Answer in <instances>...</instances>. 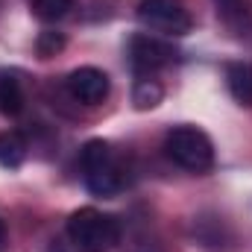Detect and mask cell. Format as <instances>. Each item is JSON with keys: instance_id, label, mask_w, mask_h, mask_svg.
<instances>
[{"instance_id": "obj_11", "label": "cell", "mask_w": 252, "mask_h": 252, "mask_svg": "<svg viewBox=\"0 0 252 252\" xmlns=\"http://www.w3.org/2000/svg\"><path fill=\"white\" fill-rule=\"evenodd\" d=\"M27 158V141L18 132H3L0 135V164L3 167H21Z\"/></svg>"}, {"instance_id": "obj_3", "label": "cell", "mask_w": 252, "mask_h": 252, "mask_svg": "<svg viewBox=\"0 0 252 252\" xmlns=\"http://www.w3.org/2000/svg\"><path fill=\"white\" fill-rule=\"evenodd\" d=\"M82 170H85V185L94 196H115L121 190V170L115 164L112 147L106 141H88L82 147Z\"/></svg>"}, {"instance_id": "obj_9", "label": "cell", "mask_w": 252, "mask_h": 252, "mask_svg": "<svg viewBox=\"0 0 252 252\" xmlns=\"http://www.w3.org/2000/svg\"><path fill=\"white\" fill-rule=\"evenodd\" d=\"M161 97H164V88H161L158 79H153V76H138V82H135V88H132V103H135V109H141V112L156 109V106L161 103Z\"/></svg>"}, {"instance_id": "obj_7", "label": "cell", "mask_w": 252, "mask_h": 252, "mask_svg": "<svg viewBox=\"0 0 252 252\" xmlns=\"http://www.w3.org/2000/svg\"><path fill=\"white\" fill-rule=\"evenodd\" d=\"M226 85L232 97L244 106H252V64L250 62H235L226 67Z\"/></svg>"}, {"instance_id": "obj_10", "label": "cell", "mask_w": 252, "mask_h": 252, "mask_svg": "<svg viewBox=\"0 0 252 252\" xmlns=\"http://www.w3.org/2000/svg\"><path fill=\"white\" fill-rule=\"evenodd\" d=\"M24 109V91L15 76H0V115L15 118Z\"/></svg>"}, {"instance_id": "obj_4", "label": "cell", "mask_w": 252, "mask_h": 252, "mask_svg": "<svg viewBox=\"0 0 252 252\" xmlns=\"http://www.w3.org/2000/svg\"><path fill=\"white\" fill-rule=\"evenodd\" d=\"M138 21L161 35H185L190 32V15L182 0H141Z\"/></svg>"}, {"instance_id": "obj_2", "label": "cell", "mask_w": 252, "mask_h": 252, "mask_svg": "<svg viewBox=\"0 0 252 252\" xmlns=\"http://www.w3.org/2000/svg\"><path fill=\"white\" fill-rule=\"evenodd\" d=\"M164 153L173 164L185 167L190 173H205L214 164V147L208 135L196 126H176L164 138Z\"/></svg>"}, {"instance_id": "obj_13", "label": "cell", "mask_w": 252, "mask_h": 252, "mask_svg": "<svg viewBox=\"0 0 252 252\" xmlns=\"http://www.w3.org/2000/svg\"><path fill=\"white\" fill-rule=\"evenodd\" d=\"M64 47V38L59 32H41L38 35V53L41 56H56V50Z\"/></svg>"}, {"instance_id": "obj_1", "label": "cell", "mask_w": 252, "mask_h": 252, "mask_svg": "<svg viewBox=\"0 0 252 252\" xmlns=\"http://www.w3.org/2000/svg\"><path fill=\"white\" fill-rule=\"evenodd\" d=\"M67 238L79 252H109L121 241V223L97 208H79L67 220Z\"/></svg>"}, {"instance_id": "obj_12", "label": "cell", "mask_w": 252, "mask_h": 252, "mask_svg": "<svg viewBox=\"0 0 252 252\" xmlns=\"http://www.w3.org/2000/svg\"><path fill=\"white\" fill-rule=\"evenodd\" d=\"M32 12L41 18V21H59L67 15V9L73 6V0H30Z\"/></svg>"}, {"instance_id": "obj_5", "label": "cell", "mask_w": 252, "mask_h": 252, "mask_svg": "<svg viewBox=\"0 0 252 252\" xmlns=\"http://www.w3.org/2000/svg\"><path fill=\"white\" fill-rule=\"evenodd\" d=\"M176 59V50L153 35H135L129 41V64L138 76H153L158 67Z\"/></svg>"}, {"instance_id": "obj_6", "label": "cell", "mask_w": 252, "mask_h": 252, "mask_svg": "<svg viewBox=\"0 0 252 252\" xmlns=\"http://www.w3.org/2000/svg\"><path fill=\"white\" fill-rule=\"evenodd\" d=\"M67 91L79 100V103H103L109 94V76L100 67H76L67 76Z\"/></svg>"}, {"instance_id": "obj_8", "label": "cell", "mask_w": 252, "mask_h": 252, "mask_svg": "<svg viewBox=\"0 0 252 252\" xmlns=\"http://www.w3.org/2000/svg\"><path fill=\"white\" fill-rule=\"evenodd\" d=\"M217 15L223 18L226 27H232L235 32H244L252 24V12H250V0H214Z\"/></svg>"}, {"instance_id": "obj_14", "label": "cell", "mask_w": 252, "mask_h": 252, "mask_svg": "<svg viewBox=\"0 0 252 252\" xmlns=\"http://www.w3.org/2000/svg\"><path fill=\"white\" fill-rule=\"evenodd\" d=\"M6 247V226H3V220H0V252Z\"/></svg>"}]
</instances>
